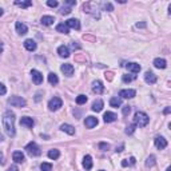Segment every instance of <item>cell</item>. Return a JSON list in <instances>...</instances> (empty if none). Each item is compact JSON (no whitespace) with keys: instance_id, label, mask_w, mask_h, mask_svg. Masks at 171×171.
Instances as JSON below:
<instances>
[{"instance_id":"2e32d148","label":"cell","mask_w":171,"mask_h":171,"mask_svg":"<svg viewBox=\"0 0 171 171\" xmlns=\"http://www.w3.org/2000/svg\"><path fill=\"white\" fill-rule=\"evenodd\" d=\"M126 68L128 71H131L132 74H138V72L140 71V65L138 63H127L126 64Z\"/></svg>"},{"instance_id":"91938a15","label":"cell","mask_w":171,"mask_h":171,"mask_svg":"<svg viewBox=\"0 0 171 171\" xmlns=\"http://www.w3.org/2000/svg\"><path fill=\"white\" fill-rule=\"evenodd\" d=\"M100 171H103V170H100Z\"/></svg>"},{"instance_id":"60d3db41","label":"cell","mask_w":171,"mask_h":171,"mask_svg":"<svg viewBox=\"0 0 171 171\" xmlns=\"http://www.w3.org/2000/svg\"><path fill=\"white\" fill-rule=\"evenodd\" d=\"M130 111H131V108H130V106H126V107H123V115L125 116H127L130 114Z\"/></svg>"},{"instance_id":"d6a6232c","label":"cell","mask_w":171,"mask_h":171,"mask_svg":"<svg viewBox=\"0 0 171 171\" xmlns=\"http://www.w3.org/2000/svg\"><path fill=\"white\" fill-rule=\"evenodd\" d=\"M40 170L42 171H52V165L51 163H42Z\"/></svg>"},{"instance_id":"f5cc1de1","label":"cell","mask_w":171,"mask_h":171,"mask_svg":"<svg viewBox=\"0 0 171 171\" xmlns=\"http://www.w3.org/2000/svg\"><path fill=\"white\" fill-rule=\"evenodd\" d=\"M121 151H123V146H121L119 148H116V152H121Z\"/></svg>"},{"instance_id":"836d02e7","label":"cell","mask_w":171,"mask_h":171,"mask_svg":"<svg viewBox=\"0 0 171 171\" xmlns=\"http://www.w3.org/2000/svg\"><path fill=\"white\" fill-rule=\"evenodd\" d=\"M87 102V96L86 95H79L78 98H76V103L78 104H84Z\"/></svg>"},{"instance_id":"52a82bcc","label":"cell","mask_w":171,"mask_h":171,"mask_svg":"<svg viewBox=\"0 0 171 171\" xmlns=\"http://www.w3.org/2000/svg\"><path fill=\"white\" fill-rule=\"evenodd\" d=\"M155 147L158 150H165L167 147V140L163 136H156L155 138Z\"/></svg>"},{"instance_id":"4316f807","label":"cell","mask_w":171,"mask_h":171,"mask_svg":"<svg viewBox=\"0 0 171 171\" xmlns=\"http://www.w3.org/2000/svg\"><path fill=\"white\" fill-rule=\"evenodd\" d=\"M56 31L58 32H61V34H68V32H70V28L65 25V23H61V24H58L56 25Z\"/></svg>"},{"instance_id":"d590c367","label":"cell","mask_w":171,"mask_h":171,"mask_svg":"<svg viewBox=\"0 0 171 171\" xmlns=\"http://www.w3.org/2000/svg\"><path fill=\"white\" fill-rule=\"evenodd\" d=\"M135 127H136V125L134 123V125H130V126H127V128H126V134H132L134 131H135Z\"/></svg>"},{"instance_id":"ab89813d","label":"cell","mask_w":171,"mask_h":171,"mask_svg":"<svg viewBox=\"0 0 171 171\" xmlns=\"http://www.w3.org/2000/svg\"><path fill=\"white\" fill-rule=\"evenodd\" d=\"M6 92H7L6 86L3 84V83H0V95H6Z\"/></svg>"},{"instance_id":"6da1fadb","label":"cell","mask_w":171,"mask_h":171,"mask_svg":"<svg viewBox=\"0 0 171 171\" xmlns=\"http://www.w3.org/2000/svg\"><path fill=\"white\" fill-rule=\"evenodd\" d=\"M3 125L8 136H15V114L12 111H6L3 115Z\"/></svg>"},{"instance_id":"3957f363","label":"cell","mask_w":171,"mask_h":171,"mask_svg":"<svg viewBox=\"0 0 171 171\" xmlns=\"http://www.w3.org/2000/svg\"><path fill=\"white\" fill-rule=\"evenodd\" d=\"M25 151H27V154L30 156H39L42 154L39 146L36 143H34V142H31V143H28L27 146H25Z\"/></svg>"},{"instance_id":"f1b7e54d","label":"cell","mask_w":171,"mask_h":171,"mask_svg":"<svg viewBox=\"0 0 171 171\" xmlns=\"http://www.w3.org/2000/svg\"><path fill=\"white\" fill-rule=\"evenodd\" d=\"M59 156H60L59 150H50L48 151V158L50 159H54V161H55V159H58Z\"/></svg>"},{"instance_id":"9c48e42d","label":"cell","mask_w":171,"mask_h":171,"mask_svg":"<svg viewBox=\"0 0 171 171\" xmlns=\"http://www.w3.org/2000/svg\"><path fill=\"white\" fill-rule=\"evenodd\" d=\"M84 125L87 128H94V127L98 125V119L95 116H87L86 121H84Z\"/></svg>"},{"instance_id":"b9f144b4","label":"cell","mask_w":171,"mask_h":171,"mask_svg":"<svg viewBox=\"0 0 171 171\" xmlns=\"http://www.w3.org/2000/svg\"><path fill=\"white\" fill-rule=\"evenodd\" d=\"M112 75H114L112 72H106V79H108V80H112V78H114Z\"/></svg>"},{"instance_id":"8fae6325","label":"cell","mask_w":171,"mask_h":171,"mask_svg":"<svg viewBox=\"0 0 171 171\" xmlns=\"http://www.w3.org/2000/svg\"><path fill=\"white\" fill-rule=\"evenodd\" d=\"M144 80H146V83H148V84H154V83H156V76L154 72L147 71L146 74H144Z\"/></svg>"},{"instance_id":"1f68e13d","label":"cell","mask_w":171,"mask_h":171,"mask_svg":"<svg viewBox=\"0 0 171 171\" xmlns=\"http://www.w3.org/2000/svg\"><path fill=\"white\" fill-rule=\"evenodd\" d=\"M135 78H136L135 75H123L122 76V80L125 83H130V82H132Z\"/></svg>"},{"instance_id":"f35d334b","label":"cell","mask_w":171,"mask_h":171,"mask_svg":"<svg viewBox=\"0 0 171 171\" xmlns=\"http://www.w3.org/2000/svg\"><path fill=\"white\" fill-rule=\"evenodd\" d=\"M103 8H104V11H112V9H114V7H112L111 3H104Z\"/></svg>"},{"instance_id":"4fadbf2b","label":"cell","mask_w":171,"mask_h":171,"mask_svg":"<svg viewBox=\"0 0 171 171\" xmlns=\"http://www.w3.org/2000/svg\"><path fill=\"white\" fill-rule=\"evenodd\" d=\"M65 25L68 28H74V30H80V23L78 19H70L65 21Z\"/></svg>"},{"instance_id":"d4e9b609","label":"cell","mask_w":171,"mask_h":171,"mask_svg":"<svg viewBox=\"0 0 171 171\" xmlns=\"http://www.w3.org/2000/svg\"><path fill=\"white\" fill-rule=\"evenodd\" d=\"M154 65H155L156 68H166L167 63H166V60H165V59H161V58H156V59L154 60Z\"/></svg>"},{"instance_id":"7bdbcfd3","label":"cell","mask_w":171,"mask_h":171,"mask_svg":"<svg viewBox=\"0 0 171 171\" xmlns=\"http://www.w3.org/2000/svg\"><path fill=\"white\" fill-rule=\"evenodd\" d=\"M64 3H65L67 6H75V4H76L75 0H67V2H64Z\"/></svg>"},{"instance_id":"681fc988","label":"cell","mask_w":171,"mask_h":171,"mask_svg":"<svg viewBox=\"0 0 171 171\" xmlns=\"http://www.w3.org/2000/svg\"><path fill=\"white\" fill-rule=\"evenodd\" d=\"M170 111H171V108H170V107H167V108H165V111H163V114H170Z\"/></svg>"},{"instance_id":"ee69618b","label":"cell","mask_w":171,"mask_h":171,"mask_svg":"<svg viewBox=\"0 0 171 171\" xmlns=\"http://www.w3.org/2000/svg\"><path fill=\"white\" fill-rule=\"evenodd\" d=\"M6 161H4V155H3V152H0V165H4Z\"/></svg>"},{"instance_id":"cb8c5ba5","label":"cell","mask_w":171,"mask_h":171,"mask_svg":"<svg viewBox=\"0 0 171 171\" xmlns=\"http://www.w3.org/2000/svg\"><path fill=\"white\" fill-rule=\"evenodd\" d=\"M102 110H103V102H102L100 99H98V100L94 102V103H92V111L99 112Z\"/></svg>"},{"instance_id":"7402d4cb","label":"cell","mask_w":171,"mask_h":171,"mask_svg":"<svg viewBox=\"0 0 171 171\" xmlns=\"http://www.w3.org/2000/svg\"><path fill=\"white\" fill-rule=\"evenodd\" d=\"M24 47H25V50H28V51H35L36 50V43L32 40V39H27V40L24 42Z\"/></svg>"},{"instance_id":"277c9868","label":"cell","mask_w":171,"mask_h":171,"mask_svg":"<svg viewBox=\"0 0 171 171\" xmlns=\"http://www.w3.org/2000/svg\"><path fill=\"white\" fill-rule=\"evenodd\" d=\"M8 103L13 107H20L21 108V107H25L27 102H25V99H23L21 96H11L8 99Z\"/></svg>"},{"instance_id":"4dcf8cb0","label":"cell","mask_w":171,"mask_h":171,"mask_svg":"<svg viewBox=\"0 0 171 171\" xmlns=\"http://www.w3.org/2000/svg\"><path fill=\"white\" fill-rule=\"evenodd\" d=\"M146 166L147 167H152V166H155V156L154 155H150L147 158V161H146Z\"/></svg>"},{"instance_id":"c3c4849f","label":"cell","mask_w":171,"mask_h":171,"mask_svg":"<svg viewBox=\"0 0 171 171\" xmlns=\"http://www.w3.org/2000/svg\"><path fill=\"white\" fill-rule=\"evenodd\" d=\"M71 47H72V48H74V50H75V48H76V50H78V48H80V47H79L78 44H75V42H74V43H72V44H71Z\"/></svg>"},{"instance_id":"8992f818","label":"cell","mask_w":171,"mask_h":171,"mask_svg":"<svg viewBox=\"0 0 171 171\" xmlns=\"http://www.w3.org/2000/svg\"><path fill=\"white\" fill-rule=\"evenodd\" d=\"M31 76H32V80H34L35 84H42L43 83V75H42V72H39L38 70H32Z\"/></svg>"},{"instance_id":"8d00e7d4","label":"cell","mask_w":171,"mask_h":171,"mask_svg":"<svg viewBox=\"0 0 171 171\" xmlns=\"http://www.w3.org/2000/svg\"><path fill=\"white\" fill-rule=\"evenodd\" d=\"M70 12H71V8H70V7H61V9H60V13H61V15H68Z\"/></svg>"},{"instance_id":"9f6ffc18","label":"cell","mask_w":171,"mask_h":171,"mask_svg":"<svg viewBox=\"0 0 171 171\" xmlns=\"http://www.w3.org/2000/svg\"><path fill=\"white\" fill-rule=\"evenodd\" d=\"M3 140H4V138H3V135L0 134V142H3Z\"/></svg>"},{"instance_id":"f907efd6","label":"cell","mask_w":171,"mask_h":171,"mask_svg":"<svg viewBox=\"0 0 171 171\" xmlns=\"http://www.w3.org/2000/svg\"><path fill=\"white\" fill-rule=\"evenodd\" d=\"M35 100H36V102H39V100H40V92H38V94H36V98H35Z\"/></svg>"},{"instance_id":"7c38bea8","label":"cell","mask_w":171,"mask_h":171,"mask_svg":"<svg viewBox=\"0 0 171 171\" xmlns=\"http://www.w3.org/2000/svg\"><path fill=\"white\" fill-rule=\"evenodd\" d=\"M92 91H94V92H96V94H103L104 87H103V84H102L100 80L92 82Z\"/></svg>"},{"instance_id":"816d5d0a","label":"cell","mask_w":171,"mask_h":171,"mask_svg":"<svg viewBox=\"0 0 171 171\" xmlns=\"http://www.w3.org/2000/svg\"><path fill=\"white\" fill-rule=\"evenodd\" d=\"M122 166H123V167H127V166H128V162H127V161H123V162H122Z\"/></svg>"},{"instance_id":"d6986e66","label":"cell","mask_w":171,"mask_h":171,"mask_svg":"<svg viewBox=\"0 0 171 171\" xmlns=\"http://www.w3.org/2000/svg\"><path fill=\"white\" fill-rule=\"evenodd\" d=\"M58 54H59V56H61V58H68L70 56V50L65 46H60L59 48H58Z\"/></svg>"},{"instance_id":"5bb4252c","label":"cell","mask_w":171,"mask_h":171,"mask_svg":"<svg viewBox=\"0 0 171 171\" xmlns=\"http://www.w3.org/2000/svg\"><path fill=\"white\" fill-rule=\"evenodd\" d=\"M16 32L19 35H25L28 32L27 25H25L24 23H21V21H17V23H16Z\"/></svg>"},{"instance_id":"e575fe53","label":"cell","mask_w":171,"mask_h":171,"mask_svg":"<svg viewBox=\"0 0 171 171\" xmlns=\"http://www.w3.org/2000/svg\"><path fill=\"white\" fill-rule=\"evenodd\" d=\"M99 148L102 151H108V150H110V144L104 143V142H100V143H99Z\"/></svg>"},{"instance_id":"9a60e30c","label":"cell","mask_w":171,"mask_h":171,"mask_svg":"<svg viewBox=\"0 0 171 171\" xmlns=\"http://www.w3.org/2000/svg\"><path fill=\"white\" fill-rule=\"evenodd\" d=\"M20 125L31 128V127H34V121H32V118H30V116H24V118L20 119Z\"/></svg>"},{"instance_id":"f546056e","label":"cell","mask_w":171,"mask_h":171,"mask_svg":"<svg viewBox=\"0 0 171 171\" xmlns=\"http://www.w3.org/2000/svg\"><path fill=\"white\" fill-rule=\"evenodd\" d=\"M15 4L21 7V8H28V7L32 6V2L31 0H28V2H15Z\"/></svg>"},{"instance_id":"ac0fdd59","label":"cell","mask_w":171,"mask_h":171,"mask_svg":"<svg viewBox=\"0 0 171 171\" xmlns=\"http://www.w3.org/2000/svg\"><path fill=\"white\" fill-rule=\"evenodd\" d=\"M12 159L15 161L16 163H23L24 162V154L21 151H15L12 154Z\"/></svg>"},{"instance_id":"30bf717a","label":"cell","mask_w":171,"mask_h":171,"mask_svg":"<svg viewBox=\"0 0 171 171\" xmlns=\"http://www.w3.org/2000/svg\"><path fill=\"white\" fill-rule=\"evenodd\" d=\"M60 70L65 76H72V74H74V67H72V64H68V63L61 65Z\"/></svg>"},{"instance_id":"f6af8a7d","label":"cell","mask_w":171,"mask_h":171,"mask_svg":"<svg viewBox=\"0 0 171 171\" xmlns=\"http://www.w3.org/2000/svg\"><path fill=\"white\" fill-rule=\"evenodd\" d=\"M7 171H19V169H17V166H15V165H13V166H11V167H9V169L7 170Z\"/></svg>"},{"instance_id":"83f0119b","label":"cell","mask_w":171,"mask_h":171,"mask_svg":"<svg viewBox=\"0 0 171 171\" xmlns=\"http://www.w3.org/2000/svg\"><path fill=\"white\" fill-rule=\"evenodd\" d=\"M48 82H50V84H58L59 83V78H58V75L56 74H54V72H51V74L48 75Z\"/></svg>"},{"instance_id":"7dc6e473","label":"cell","mask_w":171,"mask_h":171,"mask_svg":"<svg viewBox=\"0 0 171 171\" xmlns=\"http://www.w3.org/2000/svg\"><path fill=\"white\" fill-rule=\"evenodd\" d=\"M135 158H134V156H131V158H130V165H135Z\"/></svg>"},{"instance_id":"ba28073f","label":"cell","mask_w":171,"mask_h":171,"mask_svg":"<svg viewBox=\"0 0 171 171\" xmlns=\"http://www.w3.org/2000/svg\"><path fill=\"white\" fill-rule=\"evenodd\" d=\"M136 94L135 90H122L121 92H119V96L123 98V99H131V98H134Z\"/></svg>"},{"instance_id":"74e56055","label":"cell","mask_w":171,"mask_h":171,"mask_svg":"<svg viewBox=\"0 0 171 171\" xmlns=\"http://www.w3.org/2000/svg\"><path fill=\"white\" fill-rule=\"evenodd\" d=\"M58 4H59V3H58L56 0H48V2H47V6H48V7H54V8L58 7Z\"/></svg>"},{"instance_id":"11a10c76","label":"cell","mask_w":171,"mask_h":171,"mask_svg":"<svg viewBox=\"0 0 171 171\" xmlns=\"http://www.w3.org/2000/svg\"><path fill=\"white\" fill-rule=\"evenodd\" d=\"M2 51H3V44H2V42H0V54H2Z\"/></svg>"},{"instance_id":"484cf974","label":"cell","mask_w":171,"mask_h":171,"mask_svg":"<svg viewBox=\"0 0 171 171\" xmlns=\"http://www.w3.org/2000/svg\"><path fill=\"white\" fill-rule=\"evenodd\" d=\"M54 21H55V17L54 16H43L42 17L43 25H51V24H54Z\"/></svg>"},{"instance_id":"5b68a950","label":"cell","mask_w":171,"mask_h":171,"mask_svg":"<svg viewBox=\"0 0 171 171\" xmlns=\"http://www.w3.org/2000/svg\"><path fill=\"white\" fill-rule=\"evenodd\" d=\"M61 106H63V102H61V99L60 98H58V96L52 98V99L48 102V108L51 111H58Z\"/></svg>"},{"instance_id":"bcb514c9","label":"cell","mask_w":171,"mask_h":171,"mask_svg":"<svg viewBox=\"0 0 171 171\" xmlns=\"http://www.w3.org/2000/svg\"><path fill=\"white\" fill-rule=\"evenodd\" d=\"M84 39H87V40H95V38H92V36H90V35H84Z\"/></svg>"},{"instance_id":"6f0895ef","label":"cell","mask_w":171,"mask_h":171,"mask_svg":"<svg viewBox=\"0 0 171 171\" xmlns=\"http://www.w3.org/2000/svg\"><path fill=\"white\" fill-rule=\"evenodd\" d=\"M2 15H3V9L0 8V16H2Z\"/></svg>"},{"instance_id":"db71d44e","label":"cell","mask_w":171,"mask_h":171,"mask_svg":"<svg viewBox=\"0 0 171 171\" xmlns=\"http://www.w3.org/2000/svg\"><path fill=\"white\" fill-rule=\"evenodd\" d=\"M136 27H144V23H140V24L138 23V24H136Z\"/></svg>"},{"instance_id":"603a6c76","label":"cell","mask_w":171,"mask_h":171,"mask_svg":"<svg viewBox=\"0 0 171 171\" xmlns=\"http://www.w3.org/2000/svg\"><path fill=\"white\" fill-rule=\"evenodd\" d=\"M110 104H111V107H115V108L121 107V106H122V98H119V96H114V98H111Z\"/></svg>"},{"instance_id":"ffe728a7","label":"cell","mask_w":171,"mask_h":171,"mask_svg":"<svg viewBox=\"0 0 171 171\" xmlns=\"http://www.w3.org/2000/svg\"><path fill=\"white\" fill-rule=\"evenodd\" d=\"M60 130L64 131V132L70 134V135H74L75 134V127H72L71 125H67V123H64V125L60 126Z\"/></svg>"},{"instance_id":"44dd1931","label":"cell","mask_w":171,"mask_h":171,"mask_svg":"<svg viewBox=\"0 0 171 171\" xmlns=\"http://www.w3.org/2000/svg\"><path fill=\"white\" fill-rule=\"evenodd\" d=\"M83 167L86 170H91L92 169V158L90 155H86L84 159H83Z\"/></svg>"},{"instance_id":"7a4b0ae2","label":"cell","mask_w":171,"mask_h":171,"mask_svg":"<svg viewBox=\"0 0 171 171\" xmlns=\"http://www.w3.org/2000/svg\"><path fill=\"white\" fill-rule=\"evenodd\" d=\"M148 121H150V118L147 116V114H144V112H142V111L135 112V116H134V122H135L136 126L144 127V126H147Z\"/></svg>"},{"instance_id":"e0dca14e","label":"cell","mask_w":171,"mask_h":171,"mask_svg":"<svg viewBox=\"0 0 171 171\" xmlns=\"http://www.w3.org/2000/svg\"><path fill=\"white\" fill-rule=\"evenodd\" d=\"M103 119H104L106 123H111V122H115L116 119H118V115L114 114V112H106L104 116H103Z\"/></svg>"},{"instance_id":"680465c9","label":"cell","mask_w":171,"mask_h":171,"mask_svg":"<svg viewBox=\"0 0 171 171\" xmlns=\"http://www.w3.org/2000/svg\"><path fill=\"white\" fill-rule=\"evenodd\" d=\"M166 171H171V167H167V170Z\"/></svg>"}]
</instances>
